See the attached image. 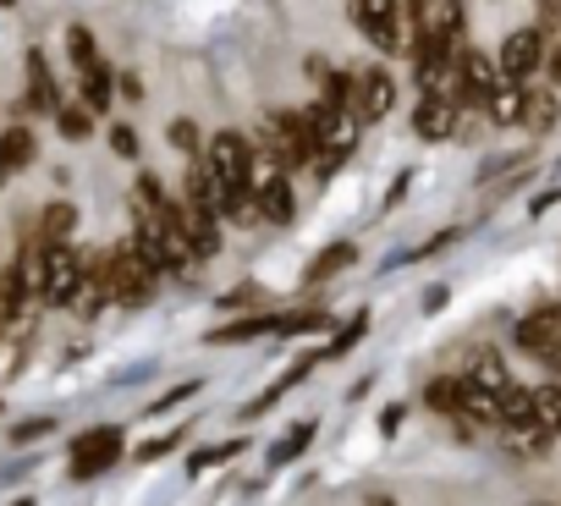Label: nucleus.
<instances>
[{
    "label": "nucleus",
    "instance_id": "ea45409f",
    "mask_svg": "<svg viewBox=\"0 0 561 506\" xmlns=\"http://www.w3.org/2000/svg\"><path fill=\"white\" fill-rule=\"evenodd\" d=\"M556 314H561V303H556Z\"/></svg>",
    "mask_w": 561,
    "mask_h": 506
},
{
    "label": "nucleus",
    "instance_id": "f257e3e1",
    "mask_svg": "<svg viewBox=\"0 0 561 506\" xmlns=\"http://www.w3.org/2000/svg\"><path fill=\"white\" fill-rule=\"evenodd\" d=\"M100 276H105V292H111V303H122V309H138L149 292H154V271L144 265V253L133 248V242H116L111 253H100Z\"/></svg>",
    "mask_w": 561,
    "mask_h": 506
},
{
    "label": "nucleus",
    "instance_id": "ddd939ff",
    "mask_svg": "<svg viewBox=\"0 0 561 506\" xmlns=\"http://www.w3.org/2000/svg\"><path fill=\"white\" fill-rule=\"evenodd\" d=\"M347 265H358V242H331V248H320V253H314V265L304 271V281H309V287H320V281L342 276Z\"/></svg>",
    "mask_w": 561,
    "mask_h": 506
},
{
    "label": "nucleus",
    "instance_id": "412c9836",
    "mask_svg": "<svg viewBox=\"0 0 561 506\" xmlns=\"http://www.w3.org/2000/svg\"><path fill=\"white\" fill-rule=\"evenodd\" d=\"M0 154H7L12 171H23V165L39 160V138H34L28 127H7V133H0Z\"/></svg>",
    "mask_w": 561,
    "mask_h": 506
},
{
    "label": "nucleus",
    "instance_id": "6ab92c4d",
    "mask_svg": "<svg viewBox=\"0 0 561 506\" xmlns=\"http://www.w3.org/2000/svg\"><path fill=\"white\" fill-rule=\"evenodd\" d=\"M462 396H468V380H462V375H440V380H430V386H424L430 413H446V418H457V413H462Z\"/></svg>",
    "mask_w": 561,
    "mask_h": 506
},
{
    "label": "nucleus",
    "instance_id": "c85d7f7f",
    "mask_svg": "<svg viewBox=\"0 0 561 506\" xmlns=\"http://www.w3.org/2000/svg\"><path fill=\"white\" fill-rule=\"evenodd\" d=\"M320 325H325V314H320V309H309V314H280V325H275V331H280V336H304V331H320Z\"/></svg>",
    "mask_w": 561,
    "mask_h": 506
},
{
    "label": "nucleus",
    "instance_id": "f3484780",
    "mask_svg": "<svg viewBox=\"0 0 561 506\" xmlns=\"http://www.w3.org/2000/svg\"><path fill=\"white\" fill-rule=\"evenodd\" d=\"M280 314H248V320H231L220 331H209V347H231V342H253V336H275Z\"/></svg>",
    "mask_w": 561,
    "mask_h": 506
},
{
    "label": "nucleus",
    "instance_id": "58836bf2",
    "mask_svg": "<svg viewBox=\"0 0 561 506\" xmlns=\"http://www.w3.org/2000/svg\"><path fill=\"white\" fill-rule=\"evenodd\" d=\"M534 506H550V501H534Z\"/></svg>",
    "mask_w": 561,
    "mask_h": 506
},
{
    "label": "nucleus",
    "instance_id": "c756f323",
    "mask_svg": "<svg viewBox=\"0 0 561 506\" xmlns=\"http://www.w3.org/2000/svg\"><path fill=\"white\" fill-rule=\"evenodd\" d=\"M50 429H56V418H28V424H18V429H12V446H34V440H39V435H50Z\"/></svg>",
    "mask_w": 561,
    "mask_h": 506
},
{
    "label": "nucleus",
    "instance_id": "4be33fe9",
    "mask_svg": "<svg viewBox=\"0 0 561 506\" xmlns=\"http://www.w3.org/2000/svg\"><path fill=\"white\" fill-rule=\"evenodd\" d=\"M314 429H320L314 418H304V424H293L287 435H280V446L270 451V468H287L293 457H304V451H309V440H314Z\"/></svg>",
    "mask_w": 561,
    "mask_h": 506
},
{
    "label": "nucleus",
    "instance_id": "2eb2a0df",
    "mask_svg": "<svg viewBox=\"0 0 561 506\" xmlns=\"http://www.w3.org/2000/svg\"><path fill=\"white\" fill-rule=\"evenodd\" d=\"M78 100H83L94 116H100V111H111V105H116V72H111L105 61H100L94 72H83V78H78Z\"/></svg>",
    "mask_w": 561,
    "mask_h": 506
},
{
    "label": "nucleus",
    "instance_id": "4c0bfd02",
    "mask_svg": "<svg viewBox=\"0 0 561 506\" xmlns=\"http://www.w3.org/2000/svg\"><path fill=\"white\" fill-rule=\"evenodd\" d=\"M369 506H391V501H369Z\"/></svg>",
    "mask_w": 561,
    "mask_h": 506
},
{
    "label": "nucleus",
    "instance_id": "473e14b6",
    "mask_svg": "<svg viewBox=\"0 0 561 506\" xmlns=\"http://www.w3.org/2000/svg\"><path fill=\"white\" fill-rule=\"evenodd\" d=\"M116 94L138 105V100H144V78H138V72H122V78H116Z\"/></svg>",
    "mask_w": 561,
    "mask_h": 506
},
{
    "label": "nucleus",
    "instance_id": "5701e85b",
    "mask_svg": "<svg viewBox=\"0 0 561 506\" xmlns=\"http://www.w3.org/2000/svg\"><path fill=\"white\" fill-rule=\"evenodd\" d=\"M56 127H61V138H67V143H83V138H94V111H89L83 100H78V105L67 100V105L56 111Z\"/></svg>",
    "mask_w": 561,
    "mask_h": 506
},
{
    "label": "nucleus",
    "instance_id": "1a4fd4ad",
    "mask_svg": "<svg viewBox=\"0 0 561 506\" xmlns=\"http://www.w3.org/2000/svg\"><path fill=\"white\" fill-rule=\"evenodd\" d=\"M353 23L364 28V39H369L380 56H397V50H408V45H402V28H397V18H391V12H369L364 0H353Z\"/></svg>",
    "mask_w": 561,
    "mask_h": 506
},
{
    "label": "nucleus",
    "instance_id": "dca6fc26",
    "mask_svg": "<svg viewBox=\"0 0 561 506\" xmlns=\"http://www.w3.org/2000/svg\"><path fill=\"white\" fill-rule=\"evenodd\" d=\"M72 231H78V204L50 198L39 209V242H72Z\"/></svg>",
    "mask_w": 561,
    "mask_h": 506
},
{
    "label": "nucleus",
    "instance_id": "aec40b11",
    "mask_svg": "<svg viewBox=\"0 0 561 506\" xmlns=\"http://www.w3.org/2000/svg\"><path fill=\"white\" fill-rule=\"evenodd\" d=\"M165 204H171L165 182L154 171H138V182H133V215H165Z\"/></svg>",
    "mask_w": 561,
    "mask_h": 506
},
{
    "label": "nucleus",
    "instance_id": "c9c22d12",
    "mask_svg": "<svg viewBox=\"0 0 561 506\" xmlns=\"http://www.w3.org/2000/svg\"><path fill=\"white\" fill-rule=\"evenodd\" d=\"M364 7H369V12H391V18H397V12H402V0H364Z\"/></svg>",
    "mask_w": 561,
    "mask_h": 506
},
{
    "label": "nucleus",
    "instance_id": "7c9ffc66",
    "mask_svg": "<svg viewBox=\"0 0 561 506\" xmlns=\"http://www.w3.org/2000/svg\"><path fill=\"white\" fill-rule=\"evenodd\" d=\"M193 391H198V386H193V380H187V386H176V391H165V396H160V402H149V418H160V413H165V407H182V402H187V396H193Z\"/></svg>",
    "mask_w": 561,
    "mask_h": 506
},
{
    "label": "nucleus",
    "instance_id": "a878e982",
    "mask_svg": "<svg viewBox=\"0 0 561 506\" xmlns=\"http://www.w3.org/2000/svg\"><path fill=\"white\" fill-rule=\"evenodd\" d=\"M364 331H369V320H364V314H358V320H353V325H347V331H336V336H331V342H325V347H320V358H347V353H353V347H358V342H364Z\"/></svg>",
    "mask_w": 561,
    "mask_h": 506
},
{
    "label": "nucleus",
    "instance_id": "423d86ee",
    "mask_svg": "<svg viewBox=\"0 0 561 506\" xmlns=\"http://www.w3.org/2000/svg\"><path fill=\"white\" fill-rule=\"evenodd\" d=\"M457 116H462V105H451L446 94H419V105H413V133H419L424 143H446V138L457 133Z\"/></svg>",
    "mask_w": 561,
    "mask_h": 506
},
{
    "label": "nucleus",
    "instance_id": "cd10ccee",
    "mask_svg": "<svg viewBox=\"0 0 561 506\" xmlns=\"http://www.w3.org/2000/svg\"><path fill=\"white\" fill-rule=\"evenodd\" d=\"M105 138H111V154H116V160H138V127L116 122V127H111Z\"/></svg>",
    "mask_w": 561,
    "mask_h": 506
},
{
    "label": "nucleus",
    "instance_id": "e433bc0d",
    "mask_svg": "<svg viewBox=\"0 0 561 506\" xmlns=\"http://www.w3.org/2000/svg\"><path fill=\"white\" fill-rule=\"evenodd\" d=\"M7 176H12V165H7V154H0V187H7Z\"/></svg>",
    "mask_w": 561,
    "mask_h": 506
},
{
    "label": "nucleus",
    "instance_id": "f8f14e48",
    "mask_svg": "<svg viewBox=\"0 0 561 506\" xmlns=\"http://www.w3.org/2000/svg\"><path fill=\"white\" fill-rule=\"evenodd\" d=\"M462 0H430V12H424V23L419 28H430V34H440L451 50H462Z\"/></svg>",
    "mask_w": 561,
    "mask_h": 506
},
{
    "label": "nucleus",
    "instance_id": "39448f33",
    "mask_svg": "<svg viewBox=\"0 0 561 506\" xmlns=\"http://www.w3.org/2000/svg\"><path fill=\"white\" fill-rule=\"evenodd\" d=\"M545 34L539 28H512L506 39H501V50H495V67H501V78H512V83H528L539 67H545Z\"/></svg>",
    "mask_w": 561,
    "mask_h": 506
},
{
    "label": "nucleus",
    "instance_id": "a211bd4d",
    "mask_svg": "<svg viewBox=\"0 0 561 506\" xmlns=\"http://www.w3.org/2000/svg\"><path fill=\"white\" fill-rule=\"evenodd\" d=\"M528 413L545 435H561V380H545L528 391Z\"/></svg>",
    "mask_w": 561,
    "mask_h": 506
},
{
    "label": "nucleus",
    "instance_id": "bb28decb",
    "mask_svg": "<svg viewBox=\"0 0 561 506\" xmlns=\"http://www.w3.org/2000/svg\"><path fill=\"white\" fill-rule=\"evenodd\" d=\"M171 149H182V154H204V133H198V122H171Z\"/></svg>",
    "mask_w": 561,
    "mask_h": 506
},
{
    "label": "nucleus",
    "instance_id": "9b49d317",
    "mask_svg": "<svg viewBox=\"0 0 561 506\" xmlns=\"http://www.w3.org/2000/svg\"><path fill=\"white\" fill-rule=\"evenodd\" d=\"M556 116H561V89H528L523 94V133H550L556 127Z\"/></svg>",
    "mask_w": 561,
    "mask_h": 506
},
{
    "label": "nucleus",
    "instance_id": "6e6552de",
    "mask_svg": "<svg viewBox=\"0 0 561 506\" xmlns=\"http://www.w3.org/2000/svg\"><path fill=\"white\" fill-rule=\"evenodd\" d=\"M462 380H468V386H479V391H490V396H501V391L512 386L506 353H495V347H473V353H468V364H462Z\"/></svg>",
    "mask_w": 561,
    "mask_h": 506
},
{
    "label": "nucleus",
    "instance_id": "f03ea898",
    "mask_svg": "<svg viewBox=\"0 0 561 506\" xmlns=\"http://www.w3.org/2000/svg\"><path fill=\"white\" fill-rule=\"evenodd\" d=\"M89 281V253L72 248V242H45V298L50 309H72L78 292Z\"/></svg>",
    "mask_w": 561,
    "mask_h": 506
},
{
    "label": "nucleus",
    "instance_id": "393cba45",
    "mask_svg": "<svg viewBox=\"0 0 561 506\" xmlns=\"http://www.w3.org/2000/svg\"><path fill=\"white\" fill-rule=\"evenodd\" d=\"M248 440H226V446H198L193 457H187V473H204V468H220V462H231L237 451H242Z\"/></svg>",
    "mask_w": 561,
    "mask_h": 506
},
{
    "label": "nucleus",
    "instance_id": "72a5a7b5",
    "mask_svg": "<svg viewBox=\"0 0 561 506\" xmlns=\"http://www.w3.org/2000/svg\"><path fill=\"white\" fill-rule=\"evenodd\" d=\"M397 424H402V407H391V413H380V435H397Z\"/></svg>",
    "mask_w": 561,
    "mask_h": 506
},
{
    "label": "nucleus",
    "instance_id": "7ed1b4c3",
    "mask_svg": "<svg viewBox=\"0 0 561 506\" xmlns=\"http://www.w3.org/2000/svg\"><path fill=\"white\" fill-rule=\"evenodd\" d=\"M122 451H127V429H116V424H100V429L78 435V440H72V457H67L72 484H89V479L111 473V468L122 462Z\"/></svg>",
    "mask_w": 561,
    "mask_h": 506
},
{
    "label": "nucleus",
    "instance_id": "b1692460",
    "mask_svg": "<svg viewBox=\"0 0 561 506\" xmlns=\"http://www.w3.org/2000/svg\"><path fill=\"white\" fill-rule=\"evenodd\" d=\"M67 56H72V67H78V78L100 67V45H94V34H89L83 23H72V28H67Z\"/></svg>",
    "mask_w": 561,
    "mask_h": 506
},
{
    "label": "nucleus",
    "instance_id": "9d476101",
    "mask_svg": "<svg viewBox=\"0 0 561 506\" xmlns=\"http://www.w3.org/2000/svg\"><path fill=\"white\" fill-rule=\"evenodd\" d=\"M28 105L39 111V116H56L67 100H61V89H56V78H50V61H45V50H28Z\"/></svg>",
    "mask_w": 561,
    "mask_h": 506
},
{
    "label": "nucleus",
    "instance_id": "2f4dec72",
    "mask_svg": "<svg viewBox=\"0 0 561 506\" xmlns=\"http://www.w3.org/2000/svg\"><path fill=\"white\" fill-rule=\"evenodd\" d=\"M539 34H561V0H539Z\"/></svg>",
    "mask_w": 561,
    "mask_h": 506
},
{
    "label": "nucleus",
    "instance_id": "f704fd0d",
    "mask_svg": "<svg viewBox=\"0 0 561 506\" xmlns=\"http://www.w3.org/2000/svg\"><path fill=\"white\" fill-rule=\"evenodd\" d=\"M550 204H561V187H550V193H539V198H534V215H545Z\"/></svg>",
    "mask_w": 561,
    "mask_h": 506
},
{
    "label": "nucleus",
    "instance_id": "4468645a",
    "mask_svg": "<svg viewBox=\"0 0 561 506\" xmlns=\"http://www.w3.org/2000/svg\"><path fill=\"white\" fill-rule=\"evenodd\" d=\"M523 94H528V83L501 78L495 94H490V105H484V116H490L495 127H517V122H523Z\"/></svg>",
    "mask_w": 561,
    "mask_h": 506
},
{
    "label": "nucleus",
    "instance_id": "0eeeda50",
    "mask_svg": "<svg viewBox=\"0 0 561 506\" xmlns=\"http://www.w3.org/2000/svg\"><path fill=\"white\" fill-rule=\"evenodd\" d=\"M391 105H397V83H391V72H386V67L358 72V100H353V116H358V122H386V116H391Z\"/></svg>",
    "mask_w": 561,
    "mask_h": 506
},
{
    "label": "nucleus",
    "instance_id": "20e7f679",
    "mask_svg": "<svg viewBox=\"0 0 561 506\" xmlns=\"http://www.w3.org/2000/svg\"><path fill=\"white\" fill-rule=\"evenodd\" d=\"M512 342H517L528 358H539L545 369H556V375H561V314H556V303H550V309L523 314V320L512 325Z\"/></svg>",
    "mask_w": 561,
    "mask_h": 506
}]
</instances>
